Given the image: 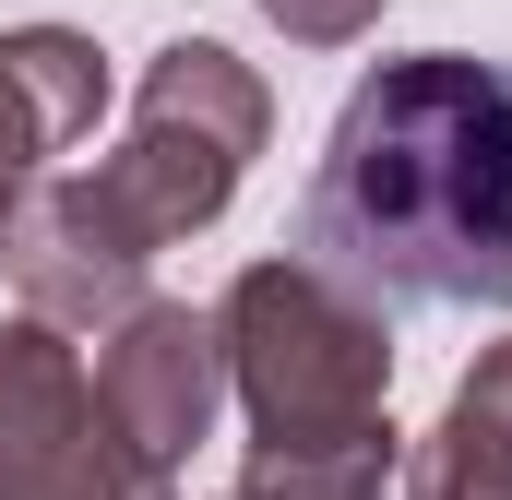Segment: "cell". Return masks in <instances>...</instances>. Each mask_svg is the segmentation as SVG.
Masks as SVG:
<instances>
[{
  "label": "cell",
  "mask_w": 512,
  "mask_h": 500,
  "mask_svg": "<svg viewBox=\"0 0 512 500\" xmlns=\"http://www.w3.org/2000/svg\"><path fill=\"white\" fill-rule=\"evenodd\" d=\"M298 262L370 310H512V72L382 60L298 191Z\"/></svg>",
  "instance_id": "1"
},
{
  "label": "cell",
  "mask_w": 512,
  "mask_h": 500,
  "mask_svg": "<svg viewBox=\"0 0 512 500\" xmlns=\"http://www.w3.org/2000/svg\"><path fill=\"white\" fill-rule=\"evenodd\" d=\"M227 381L251 405L262 500H382L393 489V310L346 298L310 262H251L227 286Z\"/></svg>",
  "instance_id": "2"
},
{
  "label": "cell",
  "mask_w": 512,
  "mask_h": 500,
  "mask_svg": "<svg viewBox=\"0 0 512 500\" xmlns=\"http://www.w3.org/2000/svg\"><path fill=\"white\" fill-rule=\"evenodd\" d=\"M262 131H274L262 72L227 60L215 36H179V48H155V72L131 84V143L96 179H108V203H120L131 227L167 250V239H191V227L227 215V191L251 179Z\"/></svg>",
  "instance_id": "3"
},
{
  "label": "cell",
  "mask_w": 512,
  "mask_h": 500,
  "mask_svg": "<svg viewBox=\"0 0 512 500\" xmlns=\"http://www.w3.org/2000/svg\"><path fill=\"white\" fill-rule=\"evenodd\" d=\"M143 262H155V239L108 203L96 167L84 179H36L0 215V274L24 286L36 322H120L131 298H143Z\"/></svg>",
  "instance_id": "4"
},
{
  "label": "cell",
  "mask_w": 512,
  "mask_h": 500,
  "mask_svg": "<svg viewBox=\"0 0 512 500\" xmlns=\"http://www.w3.org/2000/svg\"><path fill=\"white\" fill-rule=\"evenodd\" d=\"M215 393H227V322L191 310V298H131L108 322V358H96V405L143 465H191V441L215 429Z\"/></svg>",
  "instance_id": "5"
},
{
  "label": "cell",
  "mask_w": 512,
  "mask_h": 500,
  "mask_svg": "<svg viewBox=\"0 0 512 500\" xmlns=\"http://www.w3.org/2000/svg\"><path fill=\"white\" fill-rule=\"evenodd\" d=\"M96 429L108 405L96 370L60 346V322H0V500H48Z\"/></svg>",
  "instance_id": "6"
},
{
  "label": "cell",
  "mask_w": 512,
  "mask_h": 500,
  "mask_svg": "<svg viewBox=\"0 0 512 500\" xmlns=\"http://www.w3.org/2000/svg\"><path fill=\"white\" fill-rule=\"evenodd\" d=\"M108 108V60L72 24H12L0 36V215L48 179V155H72Z\"/></svg>",
  "instance_id": "7"
},
{
  "label": "cell",
  "mask_w": 512,
  "mask_h": 500,
  "mask_svg": "<svg viewBox=\"0 0 512 500\" xmlns=\"http://www.w3.org/2000/svg\"><path fill=\"white\" fill-rule=\"evenodd\" d=\"M405 500H512V346H489V358L465 370V393H453V417L429 429Z\"/></svg>",
  "instance_id": "8"
},
{
  "label": "cell",
  "mask_w": 512,
  "mask_h": 500,
  "mask_svg": "<svg viewBox=\"0 0 512 500\" xmlns=\"http://www.w3.org/2000/svg\"><path fill=\"white\" fill-rule=\"evenodd\" d=\"M48 500H167V465H143L120 429H96V441L72 453V477H60Z\"/></svg>",
  "instance_id": "9"
},
{
  "label": "cell",
  "mask_w": 512,
  "mask_h": 500,
  "mask_svg": "<svg viewBox=\"0 0 512 500\" xmlns=\"http://www.w3.org/2000/svg\"><path fill=\"white\" fill-rule=\"evenodd\" d=\"M262 12H274L298 48H346V36H370V24H382V0H262Z\"/></svg>",
  "instance_id": "10"
},
{
  "label": "cell",
  "mask_w": 512,
  "mask_h": 500,
  "mask_svg": "<svg viewBox=\"0 0 512 500\" xmlns=\"http://www.w3.org/2000/svg\"><path fill=\"white\" fill-rule=\"evenodd\" d=\"M239 500H262V489H239Z\"/></svg>",
  "instance_id": "11"
}]
</instances>
